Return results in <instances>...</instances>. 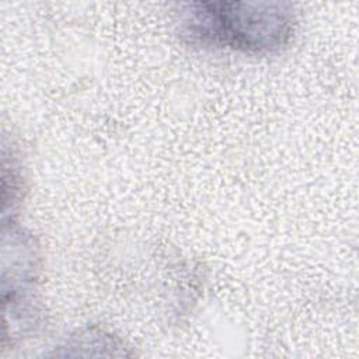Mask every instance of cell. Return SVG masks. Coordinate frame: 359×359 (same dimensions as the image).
<instances>
[{
	"mask_svg": "<svg viewBox=\"0 0 359 359\" xmlns=\"http://www.w3.org/2000/svg\"><path fill=\"white\" fill-rule=\"evenodd\" d=\"M177 24L188 43L264 55L290 41L296 15L280 1H191L180 6Z\"/></svg>",
	"mask_w": 359,
	"mask_h": 359,
	"instance_id": "6da1fadb",
	"label": "cell"
}]
</instances>
